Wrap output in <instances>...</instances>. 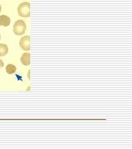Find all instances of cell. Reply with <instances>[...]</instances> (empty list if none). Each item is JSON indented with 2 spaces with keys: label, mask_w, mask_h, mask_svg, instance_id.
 <instances>
[{
  "label": "cell",
  "mask_w": 132,
  "mask_h": 149,
  "mask_svg": "<svg viewBox=\"0 0 132 149\" xmlns=\"http://www.w3.org/2000/svg\"><path fill=\"white\" fill-rule=\"evenodd\" d=\"M8 52V48L5 44H0V56H3Z\"/></svg>",
  "instance_id": "6"
},
{
  "label": "cell",
  "mask_w": 132,
  "mask_h": 149,
  "mask_svg": "<svg viewBox=\"0 0 132 149\" xmlns=\"http://www.w3.org/2000/svg\"><path fill=\"white\" fill-rule=\"evenodd\" d=\"M0 39H1V34H0Z\"/></svg>",
  "instance_id": "10"
},
{
  "label": "cell",
  "mask_w": 132,
  "mask_h": 149,
  "mask_svg": "<svg viewBox=\"0 0 132 149\" xmlns=\"http://www.w3.org/2000/svg\"><path fill=\"white\" fill-rule=\"evenodd\" d=\"M26 23L23 20H18L15 23L13 27V32L17 36H21L26 32Z\"/></svg>",
  "instance_id": "2"
},
{
  "label": "cell",
  "mask_w": 132,
  "mask_h": 149,
  "mask_svg": "<svg viewBox=\"0 0 132 149\" xmlns=\"http://www.w3.org/2000/svg\"><path fill=\"white\" fill-rule=\"evenodd\" d=\"M11 24V19L6 15L0 16V26L7 27Z\"/></svg>",
  "instance_id": "4"
},
{
  "label": "cell",
  "mask_w": 132,
  "mask_h": 149,
  "mask_svg": "<svg viewBox=\"0 0 132 149\" xmlns=\"http://www.w3.org/2000/svg\"><path fill=\"white\" fill-rule=\"evenodd\" d=\"M1 10H2V8H1V5H0V12H1Z\"/></svg>",
  "instance_id": "9"
},
{
  "label": "cell",
  "mask_w": 132,
  "mask_h": 149,
  "mask_svg": "<svg viewBox=\"0 0 132 149\" xmlns=\"http://www.w3.org/2000/svg\"><path fill=\"white\" fill-rule=\"evenodd\" d=\"M30 4L28 2H24L21 3L18 7L19 15L22 17H29L30 16Z\"/></svg>",
  "instance_id": "1"
},
{
  "label": "cell",
  "mask_w": 132,
  "mask_h": 149,
  "mask_svg": "<svg viewBox=\"0 0 132 149\" xmlns=\"http://www.w3.org/2000/svg\"><path fill=\"white\" fill-rule=\"evenodd\" d=\"M4 66V63L2 61V60L1 59H0V69L2 68Z\"/></svg>",
  "instance_id": "8"
},
{
  "label": "cell",
  "mask_w": 132,
  "mask_h": 149,
  "mask_svg": "<svg viewBox=\"0 0 132 149\" xmlns=\"http://www.w3.org/2000/svg\"><path fill=\"white\" fill-rule=\"evenodd\" d=\"M19 45L23 50L29 51L30 50V37L26 36L21 38L19 42Z\"/></svg>",
  "instance_id": "3"
},
{
  "label": "cell",
  "mask_w": 132,
  "mask_h": 149,
  "mask_svg": "<svg viewBox=\"0 0 132 149\" xmlns=\"http://www.w3.org/2000/svg\"><path fill=\"white\" fill-rule=\"evenodd\" d=\"M6 70L7 74H13L16 71V67L13 64H8L6 68Z\"/></svg>",
  "instance_id": "7"
},
{
  "label": "cell",
  "mask_w": 132,
  "mask_h": 149,
  "mask_svg": "<svg viewBox=\"0 0 132 149\" xmlns=\"http://www.w3.org/2000/svg\"><path fill=\"white\" fill-rule=\"evenodd\" d=\"M21 61L24 65L28 66L30 64V54L28 53H24L21 58Z\"/></svg>",
  "instance_id": "5"
}]
</instances>
